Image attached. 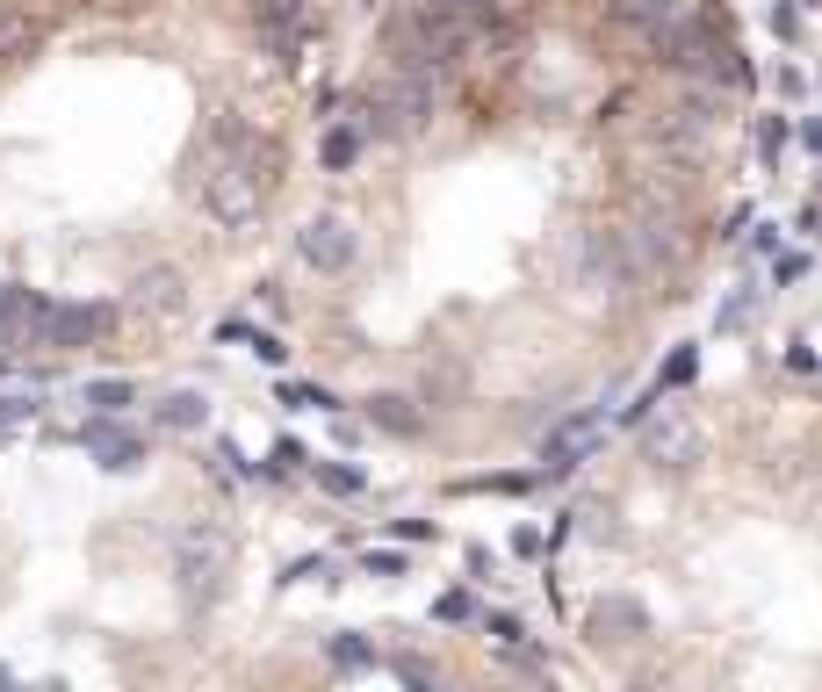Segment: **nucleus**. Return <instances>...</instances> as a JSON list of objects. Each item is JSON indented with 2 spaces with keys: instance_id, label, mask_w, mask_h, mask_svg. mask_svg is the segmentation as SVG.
<instances>
[{
  "instance_id": "1",
  "label": "nucleus",
  "mask_w": 822,
  "mask_h": 692,
  "mask_svg": "<svg viewBox=\"0 0 822 692\" xmlns=\"http://www.w3.org/2000/svg\"><path fill=\"white\" fill-rule=\"evenodd\" d=\"M173 577H181L189 606H209L224 591V577H231V541L217 527H189V534L173 541Z\"/></svg>"
},
{
  "instance_id": "2",
  "label": "nucleus",
  "mask_w": 822,
  "mask_h": 692,
  "mask_svg": "<svg viewBox=\"0 0 822 692\" xmlns=\"http://www.w3.org/2000/svg\"><path fill=\"white\" fill-rule=\"evenodd\" d=\"M600 448H606V412H570L563 426H548L541 469H548V476H570V469H584Z\"/></svg>"
},
{
  "instance_id": "3",
  "label": "nucleus",
  "mask_w": 822,
  "mask_h": 692,
  "mask_svg": "<svg viewBox=\"0 0 822 692\" xmlns=\"http://www.w3.org/2000/svg\"><path fill=\"white\" fill-rule=\"evenodd\" d=\"M203 203H209V217H224V224H246L260 209V173H253V159H217L209 166V181H203Z\"/></svg>"
},
{
  "instance_id": "4",
  "label": "nucleus",
  "mask_w": 822,
  "mask_h": 692,
  "mask_svg": "<svg viewBox=\"0 0 822 692\" xmlns=\"http://www.w3.org/2000/svg\"><path fill=\"white\" fill-rule=\"evenodd\" d=\"M109 325H116L109 303H44V318H36V346H94Z\"/></svg>"
},
{
  "instance_id": "5",
  "label": "nucleus",
  "mask_w": 822,
  "mask_h": 692,
  "mask_svg": "<svg viewBox=\"0 0 822 692\" xmlns=\"http://www.w3.org/2000/svg\"><path fill=\"white\" fill-rule=\"evenodd\" d=\"M296 253H304L318 275H346L354 253H361V239H354V224H340V217H310V224L296 231Z\"/></svg>"
},
{
  "instance_id": "6",
  "label": "nucleus",
  "mask_w": 822,
  "mask_h": 692,
  "mask_svg": "<svg viewBox=\"0 0 822 692\" xmlns=\"http://www.w3.org/2000/svg\"><path fill=\"white\" fill-rule=\"evenodd\" d=\"M36 318H44V303L15 281H0V346H36Z\"/></svg>"
},
{
  "instance_id": "7",
  "label": "nucleus",
  "mask_w": 822,
  "mask_h": 692,
  "mask_svg": "<svg viewBox=\"0 0 822 692\" xmlns=\"http://www.w3.org/2000/svg\"><path fill=\"white\" fill-rule=\"evenodd\" d=\"M650 454H657V462H671V469L693 462V454H700V426H693L685 412H664V418L650 426Z\"/></svg>"
},
{
  "instance_id": "8",
  "label": "nucleus",
  "mask_w": 822,
  "mask_h": 692,
  "mask_svg": "<svg viewBox=\"0 0 822 692\" xmlns=\"http://www.w3.org/2000/svg\"><path fill=\"white\" fill-rule=\"evenodd\" d=\"M87 448L102 454V469H137V454H145L130 432H109V426H87Z\"/></svg>"
},
{
  "instance_id": "9",
  "label": "nucleus",
  "mask_w": 822,
  "mask_h": 692,
  "mask_svg": "<svg viewBox=\"0 0 822 692\" xmlns=\"http://www.w3.org/2000/svg\"><path fill=\"white\" fill-rule=\"evenodd\" d=\"M203 418H209V404L195 397V390H173V397L159 404V426H167V432H195Z\"/></svg>"
},
{
  "instance_id": "10",
  "label": "nucleus",
  "mask_w": 822,
  "mask_h": 692,
  "mask_svg": "<svg viewBox=\"0 0 822 692\" xmlns=\"http://www.w3.org/2000/svg\"><path fill=\"white\" fill-rule=\"evenodd\" d=\"M318 159H326V173H346V166H354V159H361V130H346V123H340V130H326V145H318Z\"/></svg>"
},
{
  "instance_id": "11",
  "label": "nucleus",
  "mask_w": 822,
  "mask_h": 692,
  "mask_svg": "<svg viewBox=\"0 0 822 692\" xmlns=\"http://www.w3.org/2000/svg\"><path fill=\"white\" fill-rule=\"evenodd\" d=\"M224 339H239V346H253L260 361H289V346L274 339V332H253V325H239V318H224Z\"/></svg>"
},
{
  "instance_id": "12",
  "label": "nucleus",
  "mask_w": 822,
  "mask_h": 692,
  "mask_svg": "<svg viewBox=\"0 0 822 692\" xmlns=\"http://www.w3.org/2000/svg\"><path fill=\"white\" fill-rule=\"evenodd\" d=\"M368 418H376L383 432H419V412H411L404 397H368Z\"/></svg>"
},
{
  "instance_id": "13",
  "label": "nucleus",
  "mask_w": 822,
  "mask_h": 692,
  "mask_svg": "<svg viewBox=\"0 0 822 692\" xmlns=\"http://www.w3.org/2000/svg\"><path fill=\"white\" fill-rule=\"evenodd\" d=\"M130 397H137V382H123V376H109V382H87V404H94V412H123Z\"/></svg>"
},
{
  "instance_id": "14",
  "label": "nucleus",
  "mask_w": 822,
  "mask_h": 692,
  "mask_svg": "<svg viewBox=\"0 0 822 692\" xmlns=\"http://www.w3.org/2000/svg\"><path fill=\"white\" fill-rule=\"evenodd\" d=\"M282 404H296V412H332V390H318V382H282Z\"/></svg>"
},
{
  "instance_id": "15",
  "label": "nucleus",
  "mask_w": 822,
  "mask_h": 692,
  "mask_svg": "<svg viewBox=\"0 0 822 692\" xmlns=\"http://www.w3.org/2000/svg\"><path fill=\"white\" fill-rule=\"evenodd\" d=\"M332 664H340V671H368V664H376V649H368L361 635H340V642H332Z\"/></svg>"
},
{
  "instance_id": "16",
  "label": "nucleus",
  "mask_w": 822,
  "mask_h": 692,
  "mask_svg": "<svg viewBox=\"0 0 822 692\" xmlns=\"http://www.w3.org/2000/svg\"><path fill=\"white\" fill-rule=\"evenodd\" d=\"M137 303H152V311H181V281H173V275H152Z\"/></svg>"
},
{
  "instance_id": "17",
  "label": "nucleus",
  "mask_w": 822,
  "mask_h": 692,
  "mask_svg": "<svg viewBox=\"0 0 822 692\" xmlns=\"http://www.w3.org/2000/svg\"><path fill=\"white\" fill-rule=\"evenodd\" d=\"M693 368H700V354H693V346H678V354L664 361V376H657V390H664V382H693Z\"/></svg>"
},
{
  "instance_id": "18",
  "label": "nucleus",
  "mask_w": 822,
  "mask_h": 692,
  "mask_svg": "<svg viewBox=\"0 0 822 692\" xmlns=\"http://www.w3.org/2000/svg\"><path fill=\"white\" fill-rule=\"evenodd\" d=\"M318 484H326L332 498H354V491H361V469H318Z\"/></svg>"
},
{
  "instance_id": "19",
  "label": "nucleus",
  "mask_w": 822,
  "mask_h": 692,
  "mask_svg": "<svg viewBox=\"0 0 822 692\" xmlns=\"http://www.w3.org/2000/svg\"><path fill=\"white\" fill-rule=\"evenodd\" d=\"M483 627H491V642H505V649H520V642H527V635H520V621H513V613H491Z\"/></svg>"
},
{
  "instance_id": "20",
  "label": "nucleus",
  "mask_w": 822,
  "mask_h": 692,
  "mask_svg": "<svg viewBox=\"0 0 822 692\" xmlns=\"http://www.w3.org/2000/svg\"><path fill=\"white\" fill-rule=\"evenodd\" d=\"M304 577H326V555H304V563H289V570H282V585H304Z\"/></svg>"
},
{
  "instance_id": "21",
  "label": "nucleus",
  "mask_w": 822,
  "mask_h": 692,
  "mask_svg": "<svg viewBox=\"0 0 822 692\" xmlns=\"http://www.w3.org/2000/svg\"><path fill=\"white\" fill-rule=\"evenodd\" d=\"M296 462H304V448H296V440H274V476H289Z\"/></svg>"
},
{
  "instance_id": "22",
  "label": "nucleus",
  "mask_w": 822,
  "mask_h": 692,
  "mask_svg": "<svg viewBox=\"0 0 822 692\" xmlns=\"http://www.w3.org/2000/svg\"><path fill=\"white\" fill-rule=\"evenodd\" d=\"M433 613H441V621H469V599H463V591H447V599L433 606Z\"/></svg>"
},
{
  "instance_id": "23",
  "label": "nucleus",
  "mask_w": 822,
  "mask_h": 692,
  "mask_svg": "<svg viewBox=\"0 0 822 692\" xmlns=\"http://www.w3.org/2000/svg\"><path fill=\"white\" fill-rule=\"evenodd\" d=\"M30 412H36L30 397H0V426H8V418H30Z\"/></svg>"
},
{
  "instance_id": "24",
  "label": "nucleus",
  "mask_w": 822,
  "mask_h": 692,
  "mask_svg": "<svg viewBox=\"0 0 822 692\" xmlns=\"http://www.w3.org/2000/svg\"><path fill=\"white\" fill-rule=\"evenodd\" d=\"M0 685H8V664H0Z\"/></svg>"
}]
</instances>
